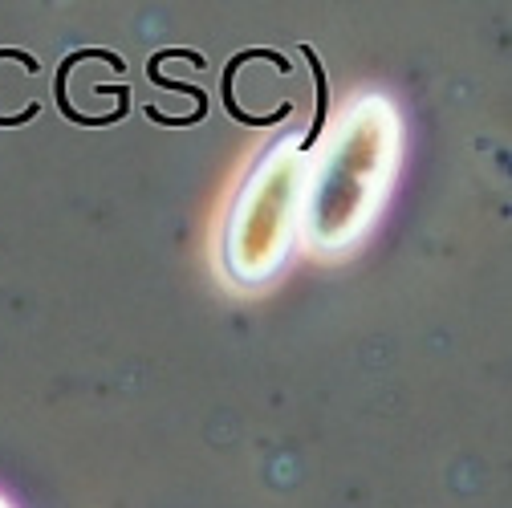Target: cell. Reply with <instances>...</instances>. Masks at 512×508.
I'll return each instance as SVG.
<instances>
[{
  "label": "cell",
  "instance_id": "6da1fadb",
  "mask_svg": "<svg viewBox=\"0 0 512 508\" xmlns=\"http://www.w3.org/2000/svg\"><path fill=\"white\" fill-rule=\"evenodd\" d=\"M403 159V118L387 94H354L309 147L301 240L317 257L350 252L387 208Z\"/></svg>",
  "mask_w": 512,
  "mask_h": 508
},
{
  "label": "cell",
  "instance_id": "7a4b0ae2",
  "mask_svg": "<svg viewBox=\"0 0 512 508\" xmlns=\"http://www.w3.org/2000/svg\"><path fill=\"white\" fill-rule=\"evenodd\" d=\"M309 147L305 135H285L248 167L224 220V273L232 285L256 289L281 273L301 236Z\"/></svg>",
  "mask_w": 512,
  "mask_h": 508
},
{
  "label": "cell",
  "instance_id": "3957f363",
  "mask_svg": "<svg viewBox=\"0 0 512 508\" xmlns=\"http://www.w3.org/2000/svg\"><path fill=\"white\" fill-rule=\"evenodd\" d=\"M0 508H13V504H9V500H5V496H0Z\"/></svg>",
  "mask_w": 512,
  "mask_h": 508
}]
</instances>
